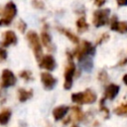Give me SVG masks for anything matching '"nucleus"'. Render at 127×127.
Masks as SVG:
<instances>
[{
    "label": "nucleus",
    "instance_id": "obj_7",
    "mask_svg": "<svg viewBox=\"0 0 127 127\" xmlns=\"http://www.w3.org/2000/svg\"><path fill=\"white\" fill-rule=\"evenodd\" d=\"M16 83V76L10 69H3L1 75V87L7 88Z\"/></svg>",
    "mask_w": 127,
    "mask_h": 127
},
{
    "label": "nucleus",
    "instance_id": "obj_28",
    "mask_svg": "<svg viewBox=\"0 0 127 127\" xmlns=\"http://www.w3.org/2000/svg\"><path fill=\"white\" fill-rule=\"evenodd\" d=\"M123 81H124V83L127 85V74H125V75L123 76Z\"/></svg>",
    "mask_w": 127,
    "mask_h": 127
},
{
    "label": "nucleus",
    "instance_id": "obj_26",
    "mask_svg": "<svg viewBox=\"0 0 127 127\" xmlns=\"http://www.w3.org/2000/svg\"><path fill=\"white\" fill-rule=\"evenodd\" d=\"M105 2H106V0H93L94 5H96L97 7H101L102 5H104Z\"/></svg>",
    "mask_w": 127,
    "mask_h": 127
},
{
    "label": "nucleus",
    "instance_id": "obj_19",
    "mask_svg": "<svg viewBox=\"0 0 127 127\" xmlns=\"http://www.w3.org/2000/svg\"><path fill=\"white\" fill-rule=\"evenodd\" d=\"M71 110H72V112H73V117L75 118V120L80 121V120L83 119L84 114H83L82 110H81L78 106H73V107H71Z\"/></svg>",
    "mask_w": 127,
    "mask_h": 127
},
{
    "label": "nucleus",
    "instance_id": "obj_9",
    "mask_svg": "<svg viewBox=\"0 0 127 127\" xmlns=\"http://www.w3.org/2000/svg\"><path fill=\"white\" fill-rule=\"evenodd\" d=\"M110 29L112 31H116L121 34H124L127 32V22H125V21L119 22L117 20V17L113 16L110 21Z\"/></svg>",
    "mask_w": 127,
    "mask_h": 127
},
{
    "label": "nucleus",
    "instance_id": "obj_5",
    "mask_svg": "<svg viewBox=\"0 0 127 127\" xmlns=\"http://www.w3.org/2000/svg\"><path fill=\"white\" fill-rule=\"evenodd\" d=\"M109 15L110 10L108 8L105 9H98L93 12L92 16V23L96 28H99L101 26H104L109 21Z\"/></svg>",
    "mask_w": 127,
    "mask_h": 127
},
{
    "label": "nucleus",
    "instance_id": "obj_23",
    "mask_svg": "<svg viewBox=\"0 0 127 127\" xmlns=\"http://www.w3.org/2000/svg\"><path fill=\"white\" fill-rule=\"evenodd\" d=\"M26 28H27V24H26L23 20H20V21L18 22V29H19V31H20L21 33H24V32L26 31Z\"/></svg>",
    "mask_w": 127,
    "mask_h": 127
},
{
    "label": "nucleus",
    "instance_id": "obj_11",
    "mask_svg": "<svg viewBox=\"0 0 127 127\" xmlns=\"http://www.w3.org/2000/svg\"><path fill=\"white\" fill-rule=\"evenodd\" d=\"M17 43V36L13 31H6L4 33V40L1 43L2 47H8L10 45H15Z\"/></svg>",
    "mask_w": 127,
    "mask_h": 127
},
{
    "label": "nucleus",
    "instance_id": "obj_25",
    "mask_svg": "<svg viewBox=\"0 0 127 127\" xmlns=\"http://www.w3.org/2000/svg\"><path fill=\"white\" fill-rule=\"evenodd\" d=\"M108 38H109V36H108V34L107 33H105V34H103V35H101V37L98 39V41H97V45H99V44H101L102 42H105L106 40H108Z\"/></svg>",
    "mask_w": 127,
    "mask_h": 127
},
{
    "label": "nucleus",
    "instance_id": "obj_1",
    "mask_svg": "<svg viewBox=\"0 0 127 127\" xmlns=\"http://www.w3.org/2000/svg\"><path fill=\"white\" fill-rule=\"evenodd\" d=\"M95 54V48L92 46L90 42L82 41L81 44L74 50L73 55L77 58L78 62L87 58H92Z\"/></svg>",
    "mask_w": 127,
    "mask_h": 127
},
{
    "label": "nucleus",
    "instance_id": "obj_14",
    "mask_svg": "<svg viewBox=\"0 0 127 127\" xmlns=\"http://www.w3.org/2000/svg\"><path fill=\"white\" fill-rule=\"evenodd\" d=\"M68 111V106H65V105H61V106H58L56 107L54 110H53V116L56 120H61Z\"/></svg>",
    "mask_w": 127,
    "mask_h": 127
},
{
    "label": "nucleus",
    "instance_id": "obj_8",
    "mask_svg": "<svg viewBox=\"0 0 127 127\" xmlns=\"http://www.w3.org/2000/svg\"><path fill=\"white\" fill-rule=\"evenodd\" d=\"M39 66L42 67V68H45L49 71H52L56 67V61H55L54 57L51 56V55L44 56L41 59V61L39 62Z\"/></svg>",
    "mask_w": 127,
    "mask_h": 127
},
{
    "label": "nucleus",
    "instance_id": "obj_24",
    "mask_svg": "<svg viewBox=\"0 0 127 127\" xmlns=\"http://www.w3.org/2000/svg\"><path fill=\"white\" fill-rule=\"evenodd\" d=\"M7 58V52L3 48H0V62L5 61Z\"/></svg>",
    "mask_w": 127,
    "mask_h": 127
},
{
    "label": "nucleus",
    "instance_id": "obj_12",
    "mask_svg": "<svg viewBox=\"0 0 127 127\" xmlns=\"http://www.w3.org/2000/svg\"><path fill=\"white\" fill-rule=\"evenodd\" d=\"M119 92V86L116 85V84H109L106 88H105V91H104V98L106 99H114L116 97V95L118 94Z\"/></svg>",
    "mask_w": 127,
    "mask_h": 127
},
{
    "label": "nucleus",
    "instance_id": "obj_30",
    "mask_svg": "<svg viewBox=\"0 0 127 127\" xmlns=\"http://www.w3.org/2000/svg\"><path fill=\"white\" fill-rule=\"evenodd\" d=\"M72 127H77V126H76V125H73V126H72Z\"/></svg>",
    "mask_w": 127,
    "mask_h": 127
},
{
    "label": "nucleus",
    "instance_id": "obj_21",
    "mask_svg": "<svg viewBox=\"0 0 127 127\" xmlns=\"http://www.w3.org/2000/svg\"><path fill=\"white\" fill-rule=\"evenodd\" d=\"M20 76L22 78H24L25 80H30L32 78V73L29 70H23L20 72Z\"/></svg>",
    "mask_w": 127,
    "mask_h": 127
},
{
    "label": "nucleus",
    "instance_id": "obj_2",
    "mask_svg": "<svg viewBox=\"0 0 127 127\" xmlns=\"http://www.w3.org/2000/svg\"><path fill=\"white\" fill-rule=\"evenodd\" d=\"M27 40L30 44V47L32 48L35 58L38 62L41 61V59L43 58V49H42V45H41V41L40 38L38 36V34L34 31H30L27 34Z\"/></svg>",
    "mask_w": 127,
    "mask_h": 127
},
{
    "label": "nucleus",
    "instance_id": "obj_15",
    "mask_svg": "<svg viewBox=\"0 0 127 127\" xmlns=\"http://www.w3.org/2000/svg\"><path fill=\"white\" fill-rule=\"evenodd\" d=\"M33 96V90L32 89H23V88H20L18 90V98L21 102H25L27 101L28 99H30L31 97Z\"/></svg>",
    "mask_w": 127,
    "mask_h": 127
},
{
    "label": "nucleus",
    "instance_id": "obj_17",
    "mask_svg": "<svg viewBox=\"0 0 127 127\" xmlns=\"http://www.w3.org/2000/svg\"><path fill=\"white\" fill-rule=\"evenodd\" d=\"M76 27H77V31L79 33H83L88 30V24L86 23L84 16H81L76 20Z\"/></svg>",
    "mask_w": 127,
    "mask_h": 127
},
{
    "label": "nucleus",
    "instance_id": "obj_3",
    "mask_svg": "<svg viewBox=\"0 0 127 127\" xmlns=\"http://www.w3.org/2000/svg\"><path fill=\"white\" fill-rule=\"evenodd\" d=\"M71 100L78 104H91L96 100V94L91 89H86L83 92H76L71 94Z\"/></svg>",
    "mask_w": 127,
    "mask_h": 127
},
{
    "label": "nucleus",
    "instance_id": "obj_18",
    "mask_svg": "<svg viewBox=\"0 0 127 127\" xmlns=\"http://www.w3.org/2000/svg\"><path fill=\"white\" fill-rule=\"evenodd\" d=\"M11 110L6 108L4 110H2V112H0V124L1 125H5L9 122L10 117H11Z\"/></svg>",
    "mask_w": 127,
    "mask_h": 127
},
{
    "label": "nucleus",
    "instance_id": "obj_29",
    "mask_svg": "<svg viewBox=\"0 0 127 127\" xmlns=\"http://www.w3.org/2000/svg\"><path fill=\"white\" fill-rule=\"evenodd\" d=\"M47 127H52V126H51V125H48V126H47Z\"/></svg>",
    "mask_w": 127,
    "mask_h": 127
},
{
    "label": "nucleus",
    "instance_id": "obj_27",
    "mask_svg": "<svg viewBox=\"0 0 127 127\" xmlns=\"http://www.w3.org/2000/svg\"><path fill=\"white\" fill-rule=\"evenodd\" d=\"M118 6H127V0H116Z\"/></svg>",
    "mask_w": 127,
    "mask_h": 127
},
{
    "label": "nucleus",
    "instance_id": "obj_16",
    "mask_svg": "<svg viewBox=\"0 0 127 127\" xmlns=\"http://www.w3.org/2000/svg\"><path fill=\"white\" fill-rule=\"evenodd\" d=\"M59 29V31L62 33V34H64L69 41H71L72 43H74V44H78L79 43V39H78V37L77 36H75L73 33H71L70 31H68V30H66V29H64V28H58Z\"/></svg>",
    "mask_w": 127,
    "mask_h": 127
},
{
    "label": "nucleus",
    "instance_id": "obj_6",
    "mask_svg": "<svg viewBox=\"0 0 127 127\" xmlns=\"http://www.w3.org/2000/svg\"><path fill=\"white\" fill-rule=\"evenodd\" d=\"M67 57H68V63L64 69V87L65 89H69L71 87L72 77H73V74L75 71V65L72 62V55L67 53Z\"/></svg>",
    "mask_w": 127,
    "mask_h": 127
},
{
    "label": "nucleus",
    "instance_id": "obj_10",
    "mask_svg": "<svg viewBox=\"0 0 127 127\" xmlns=\"http://www.w3.org/2000/svg\"><path fill=\"white\" fill-rule=\"evenodd\" d=\"M41 80L46 89H53L57 84V79L50 72H42Z\"/></svg>",
    "mask_w": 127,
    "mask_h": 127
},
{
    "label": "nucleus",
    "instance_id": "obj_13",
    "mask_svg": "<svg viewBox=\"0 0 127 127\" xmlns=\"http://www.w3.org/2000/svg\"><path fill=\"white\" fill-rule=\"evenodd\" d=\"M41 41L43 43V45L50 51H53L54 50V46L52 44V38L50 36V34L48 33V31L46 30H43L42 33H41Z\"/></svg>",
    "mask_w": 127,
    "mask_h": 127
},
{
    "label": "nucleus",
    "instance_id": "obj_20",
    "mask_svg": "<svg viewBox=\"0 0 127 127\" xmlns=\"http://www.w3.org/2000/svg\"><path fill=\"white\" fill-rule=\"evenodd\" d=\"M114 112H115L117 115H125V114H127V102L121 104V105L118 106V107H116V108L114 109Z\"/></svg>",
    "mask_w": 127,
    "mask_h": 127
},
{
    "label": "nucleus",
    "instance_id": "obj_22",
    "mask_svg": "<svg viewBox=\"0 0 127 127\" xmlns=\"http://www.w3.org/2000/svg\"><path fill=\"white\" fill-rule=\"evenodd\" d=\"M32 5L37 9H43L44 8V2L42 0H32Z\"/></svg>",
    "mask_w": 127,
    "mask_h": 127
},
{
    "label": "nucleus",
    "instance_id": "obj_4",
    "mask_svg": "<svg viewBox=\"0 0 127 127\" xmlns=\"http://www.w3.org/2000/svg\"><path fill=\"white\" fill-rule=\"evenodd\" d=\"M17 14V7L14 2H8L3 10V17L0 19V26H8Z\"/></svg>",
    "mask_w": 127,
    "mask_h": 127
}]
</instances>
